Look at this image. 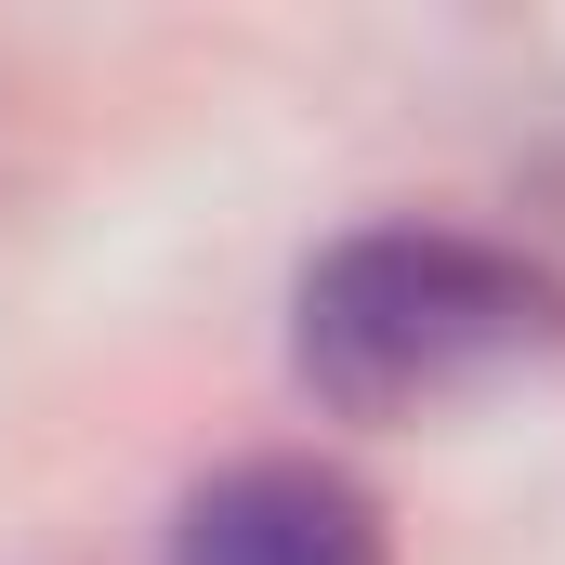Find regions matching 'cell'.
Listing matches in <instances>:
<instances>
[{"label":"cell","mask_w":565,"mask_h":565,"mask_svg":"<svg viewBox=\"0 0 565 565\" xmlns=\"http://www.w3.org/2000/svg\"><path fill=\"white\" fill-rule=\"evenodd\" d=\"M553 342H565L553 264H526L473 224H355L289 289V369L342 422L447 408V395L553 355Z\"/></svg>","instance_id":"cell-1"},{"label":"cell","mask_w":565,"mask_h":565,"mask_svg":"<svg viewBox=\"0 0 565 565\" xmlns=\"http://www.w3.org/2000/svg\"><path fill=\"white\" fill-rule=\"evenodd\" d=\"M0 171H13V93H0Z\"/></svg>","instance_id":"cell-3"},{"label":"cell","mask_w":565,"mask_h":565,"mask_svg":"<svg viewBox=\"0 0 565 565\" xmlns=\"http://www.w3.org/2000/svg\"><path fill=\"white\" fill-rule=\"evenodd\" d=\"M171 565H395L382 500L329 460H237L171 513Z\"/></svg>","instance_id":"cell-2"}]
</instances>
